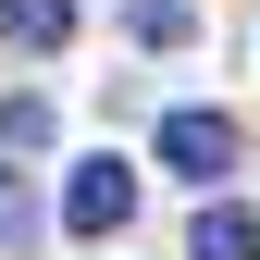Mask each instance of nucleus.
<instances>
[{
    "mask_svg": "<svg viewBox=\"0 0 260 260\" xmlns=\"http://www.w3.org/2000/svg\"><path fill=\"white\" fill-rule=\"evenodd\" d=\"M13 236H25V186L0 174V248H13Z\"/></svg>",
    "mask_w": 260,
    "mask_h": 260,
    "instance_id": "obj_6",
    "label": "nucleus"
},
{
    "mask_svg": "<svg viewBox=\"0 0 260 260\" xmlns=\"http://www.w3.org/2000/svg\"><path fill=\"white\" fill-rule=\"evenodd\" d=\"M186 260H260V223L223 199V211H199V236H186Z\"/></svg>",
    "mask_w": 260,
    "mask_h": 260,
    "instance_id": "obj_4",
    "label": "nucleus"
},
{
    "mask_svg": "<svg viewBox=\"0 0 260 260\" xmlns=\"http://www.w3.org/2000/svg\"><path fill=\"white\" fill-rule=\"evenodd\" d=\"M124 25H137L149 50H174V38H199V13H186V0H124Z\"/></svg>",
    "mask_w": 260,
    "mask_h": 260,
    "instance_id": "obj_5",
    "label": "nucleus"
},
{
    "mask_svg": "<svg viewBox=\"0 0 260 260\" xmlns=\"http://www.w3.org/2000/svg\"><path fill=\"white\" fill-rule=\"evenodd\" d=\"M124 211H137V174H124V161H75V174H62V223H75V236H112Z\"/></svg>",
    "mask_w": 260,
    "mask_h": 260,
    "instance_id": "obj_2",
    "label": "nucleus"
},
{
    "mask_svg": "<svg viewBox=\"0 0 260 260\" xmlns=\"http://www.w3.org/2000/svg\"><path fill=\"white\" fill-rule=\"evenodd\" d=\"M161 174L223 186V174H236V124H223V112H161Z\"/></svg>",
    "mask_w": 260,
    "mask_h": 260,
    "instance_id": "obj_1",
    "label": "nucleus"
},
{
    "mask_svg": "<svg viewBox=\"0 0 260 260\" xmlns=\"http://www.w3.org/2000/svg\"><path fill=\"white\" fill-rule=\"evenodd\" d=\"M0 38L13 50H62L75 38V0H0Z\"/></svg>",
    "mask_w": 260,
    "mask_h": 260,
    "instance_id": "obj_3",
    "label": "nucleus"
}]
</instances>
